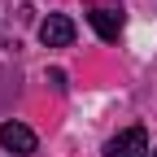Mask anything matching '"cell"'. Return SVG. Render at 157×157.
<instances>
[{
  "label": "cell",
  "instance_id": "3957f363",
  "mask_svg": "<svg viewBox=\"0 0 157 157\" xmlns=\"http://www.w3.org/2000/svg\"><path fill=\"white\" fill-rule=\"evenodd\" d=\"M0 144H5L9 153H35V131L22 127V122H0Z\"/></svg>",
  "mask_w": 157,
  "mask_h": 157
},
{
  "label": "cell",
  "instance_id": "5b68a950",
  "mask_svg": "<svg viewBox=\"0 0 157 157\" xmlns=\"http://www.w3.org/2000/svg\"><path fill=\"white\" fill-rule=\"evenodd\" d=\"M153 157H157V153H153Z\"/></svg>",
  "mask_w": 157,
  "mask_h": 157
},
{
  "label": "cell",
  "instance_id": "6da1fadb",
  "mask_svg": "<svg viewBox=\"0 0 157 157\" xmlns=\"http://www.w3.org/2000/svg\"><path fill=\"white\" fill-rule=\"evenodd\" d=\"M105 153H109V157H144V153H148V131H144V127H127V131H118L113 140H109Z\"/></svg>",
  "mask_w": 157,
  "mask_h": 157
},
{
  "label": "cell",
  "instance_id": "277c9868",
  "mask_svg": "<svg viewBox=\"0 0 157 157\" xmlns=\"http://www.w3.org/2000/svg\"><path fill=\"white\" fill-rule=\"evenodd\" d=\"M87 22L96 26V35H101V39H109V44H113L118 31H122V13H118V9H92Z\"/></svg>",
  "mask_w": 157,
  "mask_h": 157
},
{
  "label": "cell",
  "instance_id": "7a4b0ae2",
  "mask_svg": "<svg viewBox=\"0 0 157 157\" xmlns=\"http://www.w3.org/2000/svg\"><path fill=\"white\" fill-rule=\"evenodd\" d=\"M39 39H44V48H66L70 39H74V22L61 17V13H52V17L39 22Z\"/></svg>",
  "mask_w": 157,
  "mask_h": 157
}]
</instances>
